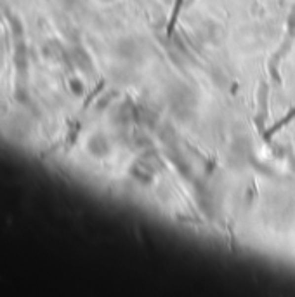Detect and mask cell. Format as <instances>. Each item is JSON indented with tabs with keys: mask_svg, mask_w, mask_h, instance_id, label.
Returning a JSON list of instances; mask_svg holds the SVG:
<instances>
[{
	"mask_svg": "<svg viewBox=\"0 0 295 297\" xmlns=\"http://www.w3.org/2000/svg\"><path fill=\"white\" fill-rule=\"evenodd\" d=\"M294 118H295V108H292L290 111H288L287 115L283 116V118H281V120H278V122L274 123L273 127H269V129H267V131L264 132V138H266V139H271L274 134H276L278 131H281V129H283V127H287L288 123H290Z\"/></svg>",
	"mask_w": 295,
	"mask_h": 297,
	"instance_id": "6da1fadb",
	"label": "cell"
}]
</instances>
